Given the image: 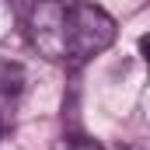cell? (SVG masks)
<instances>
[{"label":"cell","instance_id":"obj_1","mask_svg":"<svg viewBox=\"0 0 150 150\" xmlns=\"http://www.w3.org/2000/svg\"><path fill=\"white\" fill-rule=\"evenodd\" d=\"M28 42L52 63H87L119 35L115 18L91 0H38L28 11Z\"/></svg>","mask_w":150,"mask_h":150},{"label":"cell","instance_id":"obj_2","mask_svg":"<svg viewBox=\"0 0 150 150\" xmlns=\"http://www.w3.org/2000/svg\"><path fill=\"white\" fill-rule=\"evenodd\" d=\"M14 105H18V94L0 91V143H4V136L14 129Z\"/></svg>","mask_w":150,"mask_h":150},{"label":"cell","instance_id":"obj_3","mask_svg":"<svg viewBox=\"0 0 150 150\" xmlns=\"http://www.w3.org/2000/svg\"><path fill=\"white\" fill-rule=\"evenodd\" d=\"M63 150H105L98 140H87V136H70L67 143H63Z\"/></svg>","mask_w":150,"mask_h":150},{"label":"cell","instance_id":"obj_4","mask_svg":"<svg viewBox=\"0 0 150 150\" xmlns=\"http://www.w3.org/2000/svg\"><path fill=\"white\" fill-rule=\"evenodd\" d=\"M119 150H147V147H143L140 140H133V143H122V147H119Z\"/></svg>","mask_w":150,"mask_h":150}]
</instances>
